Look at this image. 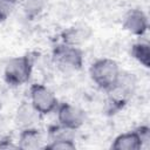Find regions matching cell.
<instances>
[{
	"label": "cell",
	"mask_w": 150,
	"mask_h": 150,
	"mask_svg": "<svg viewBox=\"0 0 150 150\" xmlns=\"http://www.w3.org/2000/svg\"><path fill=\"white\" fill-rule=\"evenodd\" d=\"M89 75L98 89L109 91L116 84L121 75V69L117 62L111 59H98L91 63Z\"/></svg>",
	"instance_id": "cell-1"
},
{
	"label": "cell",
	"mask_w": 150,
	"mask_h": 150,
	"mask_svg": "<svg viewBox=\"0 0 150 150\" xmlns=\"http://www.w3.org/2000/svg\"><path fill=\"white\" fill-rule=\"evenodd\" d=\"M57 139H75V130L68 129L61 124L52 125L48 129V141Z\"/></svg>",
	"instance_id": "cell-14"
},
{
	"label": "cell",
	"mask_w": 150,
	"mask_h": 150,
	"mask_svg": "<svg viewBox=\"0 0 150 150\" xmlns=\"http://www.w3.org/2000/svg\"><path fill=\"white\" fill-rule=\"evenodd\" d=\"M130 54L143 67H145V68L150 67V47H149L148 42L139 41V42L134 43L131 46Z\"/></svg>",
	"instance_id": "cell-12"
},
{
	"label": "cell",
	"mask_w": 150,
	"mask_h": 150,
	"mask_svg": "<svg viewBox=\"0 0 150 150\" xmlns=\"http://www.w3.org/2000/svg\"><path fill=\"white\" fill-rule=\"evenodd\" d=\"M18 0H0V22L6 21L15 11Z\"/></svg>",
	"instance_id": "cell-16"
},
{
	"label": "cell",
	"mask_w": 150,
	"mask_h": 150,
	"mask_svg": "<svg viewBox=\"0 0 150 150\" xmlns=\"http://www.w3.org/2000/svg\"><path fill=\"white\" fill-rule=\"evenodd\" d=\"M0 148L1 149H15L18 148V144H14L11 137H4L0 139Z\"/></svg>",
	"instance_id": "cell-17"
},
{
	"label": "cell",
	"mask_w": 150,
	"mask_h": 150,
	"mask_svg": "<svg viewBox=\"0 0 150 150\" xmlns=\"http://www.w3.org/2000/svg\"><path fill=\"white\" fill-rule=\"evenodd\" d=\"M29 102L40 115H48L56 110L59 105L57 97L46 86L35 83L29 89Z\"/></svg>",
	"instance_id": "cell-5"
},
{
	"label": "cell",
	"mask_w": 150,
	"mask_h": 150,
	"mask_svg": "<svg viewBox=\"0 0 150 150\" xmlns=\"http://www.w3.org/2000/svg\"><path fill=\"white\" fill-rule=\"evenodd\" d=\"M90 35H91V30L89 27H87V26H73V27L64 29L61 34V38H62V42L79 47L84 41H87Z\"/></svg>",
	"instance_id": "cell-11"
},
{
	"label": "cell",
	"mask_w": 150,
	"mask_h": 150,
	"mask_svg": "<svg viewBox=\"0 0 150 150\" xmlns=\"http://www.w3.org/2000/svg\"><path fill=\"white\" fill-rule=\"evenodd\" d=\"M52 60L62 71H76L83 66V52L80 47L61 42L53 48Z\"/></svg>",
	"instance_id": "cell-2"
},
{
	"label": "cell",
	"mask_w": 150,
	"mask_h": 150,
	"mask_svg": "<svg viewBox=\"0 0 150 150\" xmlns=\"http://www.w3.org/2000/svg\"><path fill=\"white\" fill-rule=\"evenodd\" d=\"M136 87V80L132 74L121 71V75L111 90H109V104L112 105L111 111L121 109L132 96Z\"/></svg>",
	"instance_id": "cell-4"
},
{
	"label": "cell",
	"mask_w": 150,
	"mask_h": 150,
	"mask_svg": "<svg viewBox=\"0 0 150 150\" xmlns=\"http://www.w3.org/2000/svg\"><path fill=\"white\" fill-rule=\"evenodd\" d=\"M43 135L35 127L21 129L18 139V148L20 149H43Z\"/></svg>",
	"instance_id": "cell-9"
},
{
	"label": "cell",
	"mask_w": 150,
	"mask_h": 150,
	"mask_svg": "<svg viewBox=\"0 0 150 150\" xmlns=\"http://www.w3.org/2000/svg\"><path fill=\"white\" fill-rule=\"evenodd\" d=\"M33 71V57L22 55L11 59L4 69V79L7 84L19 87L27 83Z\"/></svg>",
	"instance_id": "cell-3"
},
{
	"label": "cell",
	"mask_w": 150,
	"mask_h": 150,
	"mask_svg": "<svg viewBox=\"0 0 150 150\" xmlns=\"http://www.w3.org/2000/svg\"><path fill=\"white\" fill-rule=\"evenodd\" d=\"M48 0H22V9L27 19L39 16L47 6Z\"/></svg>",
	"instance_id": "cell-13"
},
{
	"label": "cell",
	"mask_w": 150,
	"mask_h": 150,
	"mask_svg": "<svg viewBox=\"0 0 150 150\" xmlns=\"http://www.w3.org/2000/svg\"><path fill=\"white\" fill-rule=\"evenodd\" d=\"M40 114L30 104V102H23L19 105L15 112V123L20 129L35 127L36 122L40 118Z\"/></svg>",
	"instance_id": "cell-8"
},
{
	"label": "cell",
	"mask_w": 150,
	"mask_h": 150,
	"mask_svg": "<svg viewBox=\"0 0 150 150\" xmlns=\"http://www.w3.org/2000/svg\"><path fill=\"white\" fill-rule=\"evenodd\" d=\"M122 26L128 33L136 36H142L149 28V20L142 9L132 8L124 15Z\"/></svg>",
	"instance_id": "cell-7"
},
{
	"label": "cell",
	"mask_w": 150,
	"mask_h": 150,
	"mask_svg": "<svg viewBox=\"0 0 150 150\" xmlns=\"http://www.w3.org/2000/svg\"><path fill=\"white\" fill-rule=\"evenodd\" d=\"M56 114H57V121L59 124L71 129V130H77L81 128L86 121V115L82 109H80L76 105H73L70 103H59L56 108Z\"/></svg>",
	"instance_id": "cell-6"
},
{
	"label": "cell",
	"mask_w": 150,
	"mask_h": 150,
	"mask_svg": "<svg viewBox=\"0 0 150 150\" xmlns=\"http://www.w3.org/2000/svg\"><path fill=\"white\" fill-rule=\"evenodd\" d=\"M111 148L115 150H141L144 148V144L138 130L136 129L118 135L114 139Z\"/></svg>",
	"instance_id": "cell-10"
},
{
	"label": "cell",
	"mask_w": 150,
	"mask_h": 150,
	"mask_svg": "<svg viewBox=\"0 0 150 150\" xmlns=\"http://www.w3.org/2000/svg\"><path fill=\"white\" fill-rule=\"evenodd\" d=\"M0 108H1V102H0Z\"/></svg>",
	"instance_id": "cell-18"
},
{
	"label": "cell",
	"mask_w": 150,
	"mask_h": 150,
	"mask_svg": "<svg viewBox=\"0 0 150 150\" xmlns=\"http://www.w3.org/2000/svg\"><path fill=\"white\" fill-rule=\"evenodd\" d=\"M43 149L48 150H75L76 143L75 139H57V141H48Z\"/></svg>",
	"instance_id": "cell-15"
}]
</instances>
